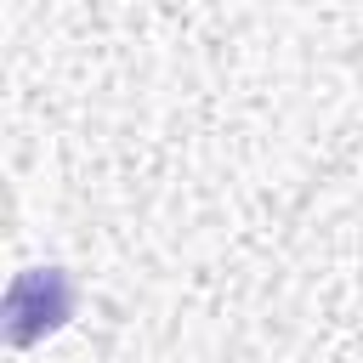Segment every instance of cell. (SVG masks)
Returning a JSON list of instances; mask_svg holds the SVG:
<instances>
[{
  "label": "cell",
  "instance_id": "obj_1",
  "mask_svg": "<svg viewBox=\"0 0 363 363\" xmlns=\"http://www.w3.org/2000/svg\"><path fill=\"white\" fill-rule=\"evenodd\" d=\"M74 318V278L62 267H28L11 278L6 289V335L11 346H34L45 335H57Z\"/></svg>",
  "mask_w": 363,
  "mask_h": 363
}]
</instances>
